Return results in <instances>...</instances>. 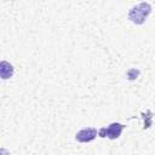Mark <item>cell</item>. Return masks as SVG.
<instances>
[{"mask_svg":"<svg viewBox=\"0 0 155 155\" xmlns=\"http://www.w3.org/2000/svg\"><path fill=\"white\" fill-rule=\"evenodd\" d=\"M151 12V5L149 2H139L133 6L128 12V19L134 24H143Z\"/></svg>","mask_w":155,"mask_h":155,"instance_id":"cell-1","label":"cell"},{"mask_svg":"<svg viewBox=\"0 0 155 155\" xmlns=\"http://www.w3.org/2000/svg\"><path fill=\"white\" fill-rule=\"evenodd\" d=\"M124 125L120 122H111L108 127H103L98 131L99 137H108L109 139H116L120 137L122 130H124Z\"/></svg>","mask_w":155,"mask_h":155,"instance_id":"cell-2","label":"cell"},{"mask_svg":"<svg viewBox=\"0 0 155 155\" xmlns=\"http://www.w3.org/2000/svg\"><path fill=\"white\" fill-rule=\"evenodd\" d=\"M97 130L93 127H86L80 130L76 134H75V139L80 143H88L91 140H93L97 137Z\"/></svg>","mask_w":155,"mask_h":155,"instance_id":"cell-3","label":"cell"},{"mask_svg":"<svg viewBox=\"0 0 155 155\" xmlns=\"http://www.w3.org/2000/svg\"><path fill=\"white\" fill-rule=\"evenodd\" d=\"M0 71H1V78L4 80L5 79H8L13 74V67L10 63H7L6 61H2L1 62V69H0Z\"/></svg>","mask_w":155,"mask_h":155,"instance_id":"cell-4","label":"cell"},{"mask_svg":"<svg viewBox=\"0 0 155 155\" xmlns=\"http://www.w3.org/2000/svg\"><path fill=\"white\" fill-rule=\"evenodd\" d=\"M138 75H139V70H137V69H130V70L127 71V76H128L130 80L137 79Z\"/></svg>","mask_w":155,"mask_h":155,"instance_id":"cell-5","label":"cell"}]
</instances>
